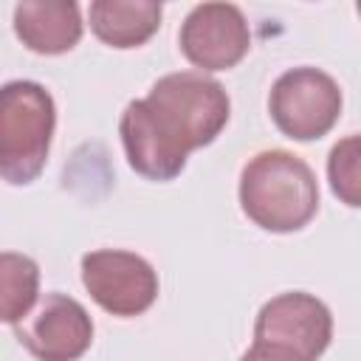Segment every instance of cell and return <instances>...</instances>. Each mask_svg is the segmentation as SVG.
Masks as SVG:
<instances>
[{"label": "cell", "instance_id": "obj_8", "mask_svg": "<svg viewBox=\"0 0 361 361\" xmlns=\"http://www.w3.org/2000/svg\"><path fill=\"white\" fill-rule=\"evenodd\" d=\"M178 45L200 73L228 71L245 59L251 28L234 3H200L180 23Z\"/></svg>", "mask_w": 361, "mask_h": 361}, {"label": "cell", "instance_id": "obj_9", "mask_svg": "<svg viewBox=\"0 0 361 361\" xmlns=\"http://www.w3.org/2000/svg\"><path fill=\"white\" fill-rule=\"evenodd\" d=\"M82 11L73 0H23L14 6V34L34 54H68L82 39Z\"/></svg>", "mask_w": 361, "mask_h": 361}, {"label": "cell", "instance_id": "obj_14", "mask_svg": "<svg viewBox=\"0 0 361 361\" xmlns=\"http://www.w3.org/2000/svg\"><path fill=\"white\" fill-rule=\"evenodd\" d=\"M355 11H358V17H361V0H358V3H355Z\"/></svg>", "mask_w": 361, "mask_h": 361}, {"label": "cell", "instance_id": "obj_13", "mask_svg": "<svg viewBox=\"0 0 361 361\" xmlns=\"http://www.w3.org/2000/svg\"><path fill=\"white\" fill-rule=\"evenodd\" d=\"M240 361H302L296 353L279 347V344H268V341H254L243 355Z\"/></svg>", "mask_w": 361, "mask_h": 361}, {"label": "cell", "instance_id": "obj_6", "mask_svg": "<svg viewBox=\"0 0 361 361\" xmlns=\"http://www.w3.org/2000/svg\"><path fill=\"white\" fill-rule=\"evenodd\" d=\"M254 341L279 344L302 361H319L333 341L330 307L305 290H288L268 299L254 322Z\"/></svg>", "mask_w": 361, "mask_h": 361}, {"label": "cell", "instance_id": "obj_4", "mask_svg": "<svg viewBox=\"0 0 361 361\" xmlns=\"http://www.w3.org/2000/svg\"><path fill=\"white\" fill-rule=\"evenodd\" d=\"M341 87L322 68L299 65L276 76L268 93V113L276 130L293 141L327 135L341 116Z\"/></svg>", "mask_w": 361, "mask_h": 361}, {"label": "cell", "instance_id": "obj_3", "mask_svg": "<svg viewBox=\"0 0 361 361\" xmlns=\"http://www.w3.org/2000/svg\"><path fill=\"white\" fill-rule=\"evenodd\" d=\"M56 127L54 96L31 79H11L0 90V175L25 186L45 169Z\"/></svg>", "mask_w": 361, "mask_h": 361}, {"label": "cell", "instance_id": "obj_1", "mask_svg": "<svg viewBox=\"0 0 361 361\" xmlns=\"http://www.w3.org/2000/svg\"><path fill=\"white\" fill-rule=\"evenodd\" d=\"M228 116L231 102L217 79L200 71L166 73L118 118L127 164L147 180H172L192 149L209 147L223 133Z\"/></svg>", "mask_w": 361, "mask_h": 361}, {"label": "cell", "instance_id": "obj_2", "mask_svg": "<svg viewBox=\"0 0 361 361\" xmlns=\"http://www.w3.org/2000/svg\"><path fill=\"white\" fill-rule=\"evenodd\" d=\"M240 209L265 231H299L319 212L316 175L305 158L288 149H262L240 172Z\"/></svg>", "mask_w": 361, "mask_h": 361}, {"label": "cell", "instance_id": "obj_5", "mask_svg": "<svg viewBox=\"0 0 361 361\" xmlns=\"http://www.w3.org/2000/svg\"><path fill=\"white\" fill-rule=\"evenodd\" d=\"M82 285L110 316H141L158 299V271L135 251L96 248L82 257Z\"/></svg>", "mask_w": 361, "mask_h": 361}, {"label": "cell", "instance_id": "obj_12", "mask_svg": "<svg viewBox=\"0 0 361 361\" xmlns=\"http://www.w3.org/2000/svg\"><path fill=\"white\" fill-rule=\"evenodd\" d=\"M327 180L344 206L361 209V133L333 144L327 155Z\"/></svg>", "mask_w": 361, "mask_h": 361}, {"label": "cell", "instance_id": "obj_11", "mask_svg": "<svg viewBox=\"0 0 361 361\" xmlns=\"http://www.w3.org/2000/svg\"><path fill=\"white\" fill-rule=\"evenodd\" d=\"M39 302V265L28 254H0V319L20 324Z\"/></svg>", "mask_w": 361, "mask_h": 361}, {"label": "cell", "instance_id": "obj_10", "mask_svg": "<svg viewBox=\"0 0 361 361\" xmlns=\"http://www.w3.org/2000/svg\"><path fill=\"white\" fill-rule=\"evenodd\" d=\"M161 3L155 0H93L87 8L90 31L110 48H138L161 25Z\"/></svg>", "mask_w": 361, "mask_h": 361}, {"label": "cell", "instance_id": "obj_7", "mask_svg": "<svg viewBox=\"0 0 361 361\" xmlns=\"http://www.w3.org/2000/svg\"><path fill=\"white\" fill-rule=\"evenodd\" d=\"M14 336L37 361H79L93 344V319L82 302L54 290L14 324Z\"/></svg>", "mask_w": 361, "mask_h": 361}]
</instances>
